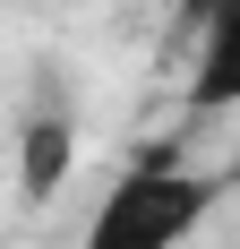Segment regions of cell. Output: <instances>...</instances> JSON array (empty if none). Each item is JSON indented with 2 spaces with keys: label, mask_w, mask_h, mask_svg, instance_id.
Wrapping results in <instances>:
<instances>
[{
  "label": "cell",
  "mask_w": 240,
  "mask_h": 249,
  "mask_svg": "<svg viewBox=\"0 0 240 249\" xmlns=\"http://www.w3.org/2000/svg\"><path fill=\"white\" fill-rule=\"evenodd\" d=\"M223 189H232L223 172H197V163H171V155H137L95 198L77 249H189L215 224Z\"/></svg>",
  "instance_id": "cell-1"
},
{
  "label": "cell",
  "mask_w": 240,
  "mask_h": 249,
  "mask_svg": "<svg viewBox=\"0 0 240 249\" xmlns=\"http://www.w3.org/2000/svg\"><path fill=\"white\" fill-rule=\"evenodd\" d=\"M197 26V60H189V112H240V0H215Z\"/></svg>",
  "instance_id": "cell-2"
},
{
  "label": "cell",
  "mask_w": 240,
  "mask_h": 249,
  "mask_svg": "<svg viewBox=\"0 0 240 249\" xmlns=\"http://www.w3.org/2000/svg\"><path fill=\"white\" fill-rule=\"evenodd\" d=\"M69 163H77V121H69V112H34L26 138H17V198L43 206L51 189L69 180Z\"/></svg>",
  "instance_id": "cell-3"
},
{
  "label": "cell",
  "mask_w": 240,
  "mask_h": 249,
  "mask_svg": "<svg viewBox=\"0 0 240 249\" xmlns=\"http://www.w3.org/2000/svg\"><path fill=\"white\" fill-rule=\"evenodd\" d=\"M206 9H215V0H180V26H189V18H206Z\"/></svg>",
  "instance_id": "cell-4"
}]
</instances>
